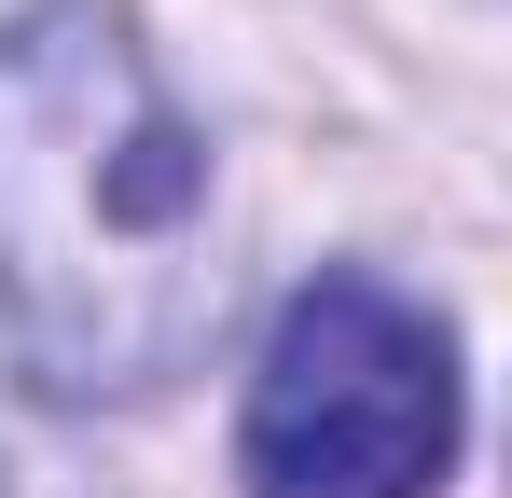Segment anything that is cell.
<instances>
[{"label": "cell", "instance_id": "cell-1", "mask_svg": "<svg viewBox=\"0 0 512 498\" xmlns=\"http://www.w3.org/2000/svg\"><path fill=\"white\" fill-rule=\"evenodd\" d=\"M208 319V139L153 56L97 0L0 28V346L56 402H139L208 346Z\"/></svg>", "mask_w": 512, "mask_h": 498}, {"label": "cell", "instance_id": "cell-2", "mask_svg": "<svg viewBox=\"0 0 512 498\" xmlns=\"http://www.w3.org/2000/svg\"><path fill=\"white\" fill-rule=\"evenodd\" d=\"M457 457V346L388 277H319L250 374V498H429Z\"/></svg>", "mask_w": 512, "mask_h": 498}]
</instances>
